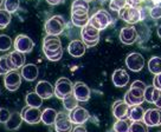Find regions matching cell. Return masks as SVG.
<instances>
[{
  "instance_id": "obj_43",
  "label": "cell",
  "mask_w": 161,
  "mask_h": 132,
  "mask_svg": "<svg viewBox=\"0 0 161 132\" xmlns=\"http://www.w3.org/2000/svg\"><path fill=\"white\" fill-rule=\"evenodd\" d=\"M129 93H131L133 96H135V97H139V98H145V90H141V89H135V87H130L129 89Z\"/></svg>"
},
{
  "instance_id": "obj_4",
  "label": "cell",
  "mask_w": 161,
  "mask_h": 132,
  "mask_svg": "<svg viewBox=\"0 0 161 132\" xmlns=\"http://www.w3.org/2000/svg\"><path fill=\"white\" fill-rule=\"evenodd\" d=\"M74 92V84L68 78H59L56 81L55 85V96L58 99H65L66 97L72 94Z\"/></svg>"
},
{
  "instance_id": "obj_40",
  "label": "cell",
  "mask_w": 161,
  "mask_h": 132,
  "mask_svg": "<svg viewBox=\"0 0 161 132\" xmlns=\"http://www.w3.org/2000/svg\"><path fill=\"white\" fill-rule=\"evenodd\" d=\"M149 14H151L152 18L155 19V20L160 19L161 18V5L153 6V7L151 8V11H149Z\"/></svg>"
},
{
  "instance_id": "obj_27",
  "label": "cell",
  "mask_w": 161,
  "mask_h": 132,
  "mask_svg": "<svg viewBox=\"0 0 161 132\" xmlns=\"http://www.w3.org/2000/svg\"><path fill=\"white\" fill-rule=\"evenodd\" d=\"M43 98L37 93V92H30L27 93L25 97V102L27 104V106H32V107H40L43 105Z\"/></svg>"
},
{
  "instance_id": "obj_44",
  "label": "cell",
  "mask_w": 161,
  "mask_h": 132,
  "mask_svg": "<svg viewBox=\"0 0 161 132\" xmlns=\"http://www.w3.org/2000/svg\"><path fill=\"white\" fill-rule=\"evenodd\" d=\"M153 86L158 89V90H161V73L156 74L153 79Z\"/></svg>"
},
{
  "instance_id": "obj_17",
  "label": "cell",
  "mask_w": 161,
  "mask_h": 132,
  "mask_svg": "<svg viewBox=\"0 0 161 132\" xmlns=\"http://www.w3.org/2000/svg\"><path fill=\"white\" fill-rule=\"evenodd\" d=\"M86 46L83 43V40H72L70 41V44L68 45V52L71 57H75V58H80L83 57V54L86 53Z\"/></svg>"
},
{
  "instance_id": "obj_46",
  "label": "cell",
  "mask_w": 161,
  "mask_h": 132,
  "mask_svg": "<svg viewBox=\"0 0 161 132\" xmlns=\"http://www.w3.org/2000/svg\"><path fill=\"white\" fill-rule=\"evenodd\" d=\"M72 132H88L86 131V129L84 126H82V125H78V126H76L74 130H72Z\"/></svg>"
},
{
  "instance_id": "obj_5",
  "label": "cell",
  "mask_w": 161,
  "mask_h": 132,
  "mask_svg": "<svg viewBox=\"0 0 161 132\" xmlns=\"http://www.w3.org/2000/svg\"><path fill=\"white\" fill-rule=\"evenodd\" d=\"M120 17L123 21H126L127 24L134 25L136 23H139L141 20V11L140 8H137L136 6H130L127 5L123 10L120 11Z\"/></svg>"
},
{
  "instance_id": "obj_28",
  "label": "cell",
  "mask_w": 161,
  "mask_h": 132,
  "mask_svg": "<svg viewBox=\"0 0 161 132\" xmlns=\"http://www.w3.org/2000/svg\"><path fill=\"white\" fill-rule=\"evenodd\" d=\"M148 70L153 74L161 73V58L160 57H152L148 61Z\"/></svg>"
},
{
  "instance_id": "obj_2",
  "label": "cell",
  "mask_w": 161,
  "mask_h": 132,
  "mask_svg": "<svg viewBox=\"0 0 161 132\" xmlns=\"http://www.w3.org/2000/svg\"><path fill=\"white\" fill-rule=\"evenodd\" d=\"M111 21H113L111 15L104 10L97 11L96 13H94V14L89 18V24L92 25L98 31H102V30H104V28H107V27L111 24Z\"/></svg>"
},
{
  "instance_id": "obj_31",
  "label": "cell",
  "mask_w": 161,
  "mask_h": 132,
  "mask_svg": "<svg viewBox=\"0 0 161 132\" xmlns=\"http://www.w3.org/2000/svg\"><path fill=\"white\" fill-rule=\"evenodd\" d=\"M43 52L45 54L46 59L50 61H58L63 57V48H59L57 51H49L46 48H43Z\"/></svg>"
},
{
  "instance_id": "obj_41",
  "label": "cell",
  "mask_w": 161,
  "mask_h": 132,
  "mask_svg": "<svg viewBox=\"0 0 161 132\" xmlns=\"http://www.w3.org/2000/svg\"><path fill=\"white\" fill-rule=\"evenodd\" d=\"M153 104H155L158 109H161V90L155 89L153 94Z\"/></svg>"
},
{
  "instance_id": "obj_11",
  "label": "cell",
  "mask_w": 161,
  "mask_h": 132,
  "mask_svg": "<svg viewBox=\"0 0 161 132\" xmlns=\"http://www.w3.org/2000/svg\"><path fill=\"white\" fill-rule=\"evenodd\" d=\"M126 65L130 71L140 72L142 67L145 66V59L140 53L133 52L130 54H128V57L126 58Z\"/></svg>"
},
{
  "instance_id": "obj_16",
  "label": "cell",
  "mask_w": 161,
  "mask_h": 132,
  "mask_svg": "<svg viewBox=\"0 0 161 132\" xmlns=\"http://www.w3.org/2000/svg\"><path fill=\"white\" fill-rule=\"evenodd\" d=\"M113 114L119 119H128L129 114V105L125 103V100H116L113 105Z\"/></svg>"
},
{
  "instance_id": "obj_47",
  "label": "cell",
  "mask_w": 161,
  "mask_h": 132,
  "mask_svg": "<svg viewBox=\"0 0 161 132\" xmlns=\"http://www.w3.org/2000/svg\"><path fill=\"white\" fill-rule=\"evenodd\" d=\"M47 1V4H50V5L55 6V5H58L62 0H46Z\"/></svg>"
},
{
  "instance_id": "obj_25",
  "label": "cell",
  "mask_w": 161,
  "mask_h": 132,
  "mask_svg": "<svg viewBox=\"0 0 161 132\" xmlns=\"http://www.w3.org/2000/svg\"><path fill=\"white\" fill-rule=\"evenodd\" d=\"M57 113L55 109L47 107L44 111H42V122L44 123L45 125H53L57 118Z\"/></svg>"
},
{
  "instance_id": "obj_50",
  "label": "cell",
  "mask_w": 161,
  "mask_h": 132,
  "mask_svg": "<svg viewBox=\"0 0 161 132\" xmlns=\"http://www.w3.org/2000/svg\"><path fill=\"white\" fill-rule=\"evenodd\" d=\"M86 3H90V1H92V0H86Z\"/></svg>"
},
{
  "instance_id": "obj_6",
  "label": "cell",
  "mask_w": 161,
  "mask_h": 132,
  "mask_svg": "<svg viewBox=\"0 0 161 132\" xmlns=\"http://www.w3.org/2000/svg\"><path fill=\"white\" fill-rule=\"evenodd\" d=\"M55 131L56 132H72V122L70 120L69 113L65 112H58L55 122Z\"/></svg>"
},
{
  "instance_id": "obj_34",
  "label": "cell",
  "mask_w": 161,
  "mask_h": 132,
  "mask_svg": "<svg viewBox=\"0 0 161 132\" xmlns=\"http://www.w3.org/2000/svg\"><path fill=\"white\" fill-rule=\"evenodd\" d=\"M12 47V39L7 34H0V51H8Z\"/></svg>"
},
{
  "instance_id": "obj_38",
  "label": "cell",
  "mask_w": 161,
  "mask_h": 132,
  "mask_svg": "<svg viewBox=\"0 0 161 132\" xmlns=\"http://www.w3.org/2000/svg\"><path fill=\"white\" fill-rule=\"evenodd\" d=\"M127 5H128V0H110L109 7H110V10L120 12V11L123 10Z\"/></svg>"
},
{
  "instance_id": "obj_23",
  "label": "cell",
  "mask_w": 161,
  "mask_h": 132,
  "mask_svg": "<svg viewBox=\"0 0 161 132\" xmlns=\"http://www.w3.org/2000/svg\"><path fill=\"white\" fill-rule=\"evenodd\" d=\"M10 56V59L12 61V64L14 66V70H18V69H21L23 66L25 65V53H21L19 51H12L8 54Z\"/></svg>"
},
{
  "instance_id": "obj_42",
  "label": "cell",
  "mask_w": 161,
  "mask_h": 132,
  "mask_svg": "<svg viewBox=\"0 0 161 132\" xmlns=\"http://www.w3.org/2000/svg\"><path fill=\"white\" fill-rule=\"evenodd\" d=\"M11 117V113L7 109H0V123L5 124Z\"/></svg>"
},
{
  "instance_id": "obj_26",
  "label": "cell",
  "mask_w": 161,
  "mask_h": 132,
  "mask_svg": "<svg viewBox=\"0 0 161 132\" xmlns=\"http://www.w3.org/2000/svg\"><path fill=\"white\" fill-rule=\"evenodd\" d=\"M13 70H14V66L11 61L10 56L5 54V56L0 57V74L5 76L10 71H13Z\"/></svg>"
},
{
  "instance_id": "obj_18",
  "label": "cell",
  "mask_w": 161,
  "mask_h": 132,
  "mask_svg": "<svg viewBox=\"0 0 161 132\" xmlns=\"http://www.w3.org/2000/svg\"><path fill=\"white\" fill-rule=\"evenodd\" d=\"M111 80L116 87H125L129 83V74L122 69H117L113 72Z\"/></svg>"
},
{
  "instance_id": "obj_22",
  "label": "cell",
  "mask_w": 161,
  "mask_h": 132,
  "mask_svg": "<svg viewBox=\"0 0 161 132\" xmlns=\"http://www.w3.org/2000/svg\"><path fill=\"white\" fill-rule=\"evenodd\" d=\"M89 12V3L86 0H75L71 5V13L75 14H88Z\"/></svg>"
},
{
  "instance_id": "obj_3",
  "label": "cell",
  "mask_w": 161,
  "mask_h": 132,
  "mask_svg": "<svg viewBox=\"0 0 161 132\" xmlns=\"http://www.w3.org/2000/svg\"><path fill=\"white\" fill-rule=\"evenodd\" d=\"M44 27H45L46 34L59 36L65 28V20L62 15H53L50 19H47Z\"/></svg>"
},
{
  "instance_id": "obj_29",
  "label": "cell",
  "mask_w": 161,
  "mask_h": 132,
  "mask_svg": "<svg viewBox=\"0 0 161 132\" xmlns=\"http://www.w3.org/2000/svg\"><path fill=\"white\" fill-rule=\"evenodd\" d=\"M71 21L77 27H84L89 23V15L88 14H75L71 13Z\"/></svg>"
},
{
  "instance_id": "obj_9",
  "label": "cell",
  "mask_w": 161,
  "mask_h": 132,
  "mask_svg": "<svg viewBox=\"0 0 161 132\" xmlns=\"http://www.w3.org/2000/svg\"><path fill=\"white\" fill-rule=\"evenodd\" d=\"M35 47V43L33 40L29 38L25 34H19L17 36L14 40V50L19 51L21 53H30Z\"/></svg>"
},
{
  "instance_id": "obj_15",
  "label": "cell",
  "mask_w": 161,
  "mask_h": 132,
  "mask_svg": "<svg viewBox=\"0 0 161 132\" xmlns=\"http://www.w3.org/2000/svg\"><path fill=\"white\" fill-rule=\"evenodd\" d=\"M36 92L39 94L43 99H50L55 96V87L51 85L49 81L40 80L36 85Z\"/></svg>"
},
{
  "instance_id": "obj_33",
  "label": "cell",
  "mask_w": 161,
  "mask_h": 132,
  "mask_svg": "<svg viewBox=\"0 0 161 132\" xmlns=\"http://www.w3.org/2000/svg\"><path fill=\"white\" fill-rule=\"evenodd\" d=\"M78 100L76 99V97L74 94H71V96L66 97L65 99H63V106L65 107L68 111H72L74 109L78 106Z\"/></svg>"
},
{
  "instance_id": "obj_24",
  "label": "cell",
  "mask_w": 161,
  "mask_h": 132,
  "mask_svg": "<svg viewBox=\"0 0 161 132\" xmlns=\"http://www.w3.org/2000/svg\"><path fill=\"white\" fill-rule=\"evenodd\" d=\"M143 116H145V110L141 105H134V106H129V114H128V119H130L131 122H139V120H143Z\"/></svg>"
},
{
  "instance_id": "obj_21",
  "label": "cell",
  "mask_w": 161,
  "mask_h": 132,
  "mask_svg": "<svg viewBox=\"0 0 161 132\" xmlns=\"http://www.w3.org/2000/svg\"><path fill=\"white\" fill-rule=\"evenodd\" d=\"M23 122H24V120H23L21 114H20L19 112H13V113H11L10 119H8L4 125H5V127L7 130L14 131V130H18V129H19Z\"/></svg>"
},
{
  "instance_id": "obj_13",
  "label": "cell",
  "mask_w": 161,
  "mask_h": 132,
  "mask_svg": "<svg viewBox=\"0 0 161 132\" xmlns=\"http://www.w3.org/2000/svg\"><path fill=\"white\" fill-rule=\"evenodd\" d=\"M143 123L147 126H160L161 125V110L159 109H148L145 111Z\"/></svg>"
},
{
  "instance_id": "obj_20",
  "label": "cell",
  "mask_w": 161,
  "mask_h": 132,
  "mask_svg": "<svg viewBox=\"0 0 161 132\" xmlns=\"http://www.w3.org/2000/svg\"><path fill=\"white\" fill-rule=\"evenodd\" d=\"M43 48H46L49 51H57L62 48V41L58 38V36L46 34V37L43 40Z\"/></svg>"
},
{
  "instance_id": "obj_1",
  "label": "cell",
  "mask_w": 161,
  "mask_h": 132,
  "mask_svg": "<svg viewBox=\"0 0 161 132\" xmlns=\"http://www.w3.org/2000/svg\"><path fill=\"white\" fill-rule=\"evenodd\" d=\"M80 37L86 47H94L100 41V31L88 23L84 27H82Z\"/></svg>"
},
{
  "instance_id": "obj_7",
  "label": "cell",
  "mask_w": 161,
  "mask_h": 132,
  "mask_svg": "<svg viewBox=\"0 0 161 132\" xmlns=\"http://www.w3.org/2000/svg\"><path fill=\"white\" fill-rule=\"evenodd\" d=\"M20 114L23 120L27 124H38L42 122V111L39 110V107L25 106L21 110Z\"/></svg>"
},
{
  "instance_id": "obj_30",
  "label": "cell",
  "mask_w": 161,
  "mask_h": 132,
  "mask_svg": "<svg viewBox=\"0 0 161 132\" xmlns=\"http://www.w3.org/2000/svg\"><path fill=\"white\" fill-rule=\"evenodd\" d=\"M123 100L126 104H128L129 106H134V105H141L142 103L145 102V98L142 97V98H139V97H135L133 96L131 93L127 91L126 94H125V98H123Z\"/></svg>"
},
{
  "instance_id": "obj_12",
  "label": "cell",
  "mask_w": 161,
  "mask_h": 132,
  "mask_svg": "<svg viewBox=\"0 0 161 132\" xmlns=\"http://www.w3.org/2000/svg\"><path fill=\"white\" fill-rule=\"evenodd\" d=\"M72 94L76 97V99L78 100V102H88L89 99H90V89L88 85H86L83 81H77L74 84V92H72Z\"/></svg>"
},
{
  "instance_id": "obj_35",
  "label": "cell",
  "mask_w": 161,
  "mask_h": 132,
  "mask_svg": "<svg viewBox=\"0 0 161 132\" xmlns=\"http://www.w3.org/2000/svg\"><path fill=\"white\" fill-rule=\"evenodd\" d=\"M130 124L127 122V119H119L114 124V131L115 132H128Z\"/></svg>"
},
{
  "instance_id": "obj_19",
  "label": "cell",
  "mask_w": 161,
  "mask_h": 132,
  "mask_svg": "<svg viewBox=\"0 0 161 132\" xmlns=\"http://www.w3.org/2000/svg\"><path fill=\"white\" fill-rule=\"evenodd\" d=\"M21 77L27 81H33L38 78L39 74V70L38 66L35 64H26L21 67V72H20Z\"/></svg>"
},
{
  "instance_id": "obj_14",
  "label": "cell",
  "mask_w": 161,
  "mask_h": 132,
  "mask_svg": "<svg viewBox=\"0 0 161 132\" xmlns=\"http://www.w3.org/2000/svg\"><path fill=\"white\" fill-rule=\"evenodd\" d=\"M139 38L137 31L133 26H126L122 27L120 31V40L126 45H133Z\"/></svg>"
},
{
  "instance_id": "obj_45",
  "label": "cell",
  "mask_w": 161,
  "mask_h": 132,
  "mask_svg": "<svg viewBox=\"0 0 161 132\" xmlns=\"http://www.w3.org/2000/svg\"><path fill=\"white\" fill-rule=\"evenodd\" d=\"M130 87H135V89H141V90H146V84L141 80H135L133 81V84L130 85Z\"/></svg>"
},
{
  "instance_id": "obj_10",
  "label": "cell",
  "mask_w": 161,
  "mask_h": 132,
  "mask_svg": "<svg viewBox=\"0 0 161 132\" xmlns=\"http://www.w3.org/2000/svg\"><path fill=\"white\" fill-rule=\"evenodd\" d=\"M69 117H70V120L72 122V124H75V125H82V124H84V123H86L89 120L90 113L84 107L77 106L72 111H70Z\"/></svg>"
},
{
  "instance_id": "obj_36",
  "label": "cell",
  "mask_w": 161,
  "mask_h": 132,
  "mask_svg": "<svg viewBox=\"0 0 161 132\" xmlns=\"http://www.w3.org/2000/svg\"><path fill=\"white\" fill-rule=\"evenodd\" d=\"M4 6H5V10L12 14V13H14L19 10L20 0H5Z\"/></svg>"
},
{
  "instance_id": "obj_39",
  "label": "cell",
  "mask_w": 161,
  "mask_h": 132,
  "mask_svg": "<svg viewBox=\"0 0 161 132\" xmlns=\"http://www.w3.org/2000/svg\"><path fill=\"white\" fill-rule=\"evenodd\" d=\"M154 90H155V87L153 86H147L146 90H145V102H148V103H153V94H154Z\"/></svg>"
},
{
  "instance_id": "obj_32",
  "label": "cell",
  "mask_w": 161,
  "mask_h": 132,
  "mask_svg": "<svg viewBox=\"0 0 161 132\" xmlns=\"http://www.w3.org/2000/svg\"><path fill=\"white\" fill-rule=\"evenodd\" d=\"M11 19H12V15L10 12L0 8V30H4L10 25Z\"/></svg>"
},
{
  "instance_id": "obj_37",
  "label": "cell",
  "mask_w": 161,
  "mask_h": 132,
  "mask_svg": "<svg viewBox=\"0 0 161 132\" xmlns=\"http://www.w3.org/2000/svg\"><path fill=\"white\" fill-rule=\"evenodd\" d=\"M128 132H148V130H147L146 124L142 122V120H139V122L131 123Z\"/></svg>"
},
{
  "instance_id": "obj_48",
  "label": "cell",
  "mask_w": 161,
  "mask_h": 132,
  "mask_svg": "<svg viewBox=\"0 0 161 132\" xmlns=\"http://www.w3.org/2000/svg\"><path fill=\"white\" fill-rule=\"evenodd\" d=\"M158 36L161 38V26H159V27H158Z\"/></svg>"
},
{
  "instance_id": "obj_49",
  "label": "cell",
  "mask_w": 161,
  "mask_h": 132,
  "mask_svg": "<svg viewBox=\"0 0 161 132\" xmlns=\"http://www.w3.org/2000/svg\"><path fill=\"white\" fill-rule=\"evenodd\" d=\"M5 4V0H0V8H1V6Z\"/></svg>"
},
{
  "instance_id": "obj_8",
  "label": "cell",
  "mask_w": 161,
  "mask_h": 132,
  "mask_svg": "<svg viewBox=\"0 0 161 132\" xmlns=\"http://www.w3.org/2000/svg\"><path fill=\"white\" fill-rule=\"evenodd\" d=\"M21 78H23L21 74L17 70L10 71L4 77V85H5V87L8 91L14 92L21 85Z\"/></svg>"
}]
</instances>
